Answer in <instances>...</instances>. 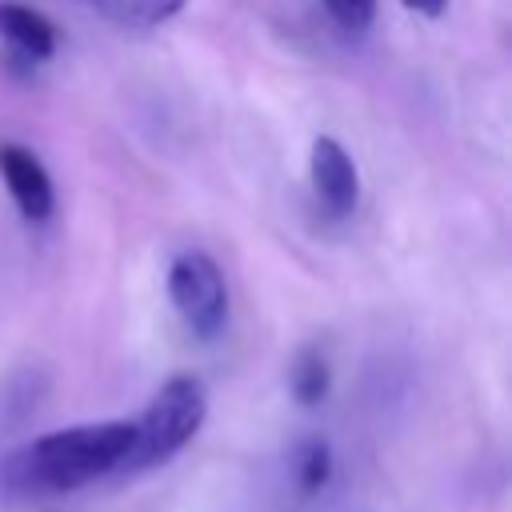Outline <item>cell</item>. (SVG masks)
<instances>
[{
  "label": "cell",
  "instance_id": "10",
  "mask_svg": "<svg viewBox=\"0 0 512 512\" xmlns=\"http://www.w3.org/2000/svg\"><path fill=\"white\" fill-rule=\"evenodd\" d=\"M320 4L332 16V24L348 36H360L376 16V0H320Z\"/></svg>",
  "mask_w": 512,
  "mask_h": 512
},
{
  "label": "cell",
  "instance_id": "4",
  "mask_svg": "<svg viewBox=\"0 0 512 512\" xmlns=\"http://www.w3.org/2000/svg\"><path fill=\"white\" fill-rule=\"evenodd\" d=\"M308 176H312V192H316V200L328 216H348L356 208V200H360L356 160L348 156V148L336 136H316L312 140Z\"/></svg>",
  "mask_w": 512,
  "mask_h": 512
},
{
  "label": "cell",
  "instance_id": "8",
  "mask_svg": "<svg viewBox=\"0 0 512 512\" xmlns=\"http://www.w3.org/2000/svg\"><path fill=\"white\" fill-rule=\"evenodd\" d=\"M92 4L124 28H156V24L172 20L188 0H92Z\"/></svg>",
  "mask_w": 512,
  "mask_h": 512
},
{
  "label": "cell",
  "instance_id": "7",
  "mask_svg": "<svg viewBox=\"0 0 512 512\" xmlns=\"http://www.w3.org/2000/svg\"><path fill=\"white\" fill-rule=\"evenodd\" d=\"M328 388H332V368H328L324 352L316 344H304L296 352L292 368H288V392H292V400L304 404V408H312V404H320L328 396Z\"/></svg>",
  "mask_w": 512,
  "mask_h": 512
},
{
  "label": "cell",
  "instance_id": "2",
  "mask_svg": "<svg viewBox=\"0 0 512 512\" xmlns=\"http://www.w3.org/2000/svg\"><path fill=\"white\" fill-rule=\"evenodd\" d=\"M208 416V388L200 376H168L156 396L148 400V408L140 412V420L132 424V448L124 456V464L116 468V476H140L152 472L160 464H168L204 424Z\"/></svg>",
  "mask_w": 512,
  "mask_h": 512
},
{
  "label": "cell",
  "instance_id": "6",
  "mask_svg": "<svg viewBox=\"0 0 512 512\" xmlns=\"http://www.w3.org/2000/svg\"><path fill=\"white\" fill-rule=\"evenodd\" d=\"M0 40H4L16 56H24L28 64H36V60H48V56L56 52L60 32H56V24H52L48 16H40L36 8L16 4V0H0Z\"/></svg>",
  "mask_w": 512,
  "mask_h": 512
},
{
  "label": "cell",
  "instance_id": "9",
  "mask_svg": "<svg viewBox=\"0 0 512 512\" xmlns=\"http://www.w3.org/2000/svg\"><path fill=\"white\" fill-rule=\"evenodd\" d=\"M292 476H296V488L304 496L328 488V480H332V448H328V440H304V444H296V452H292Z\"/></svg>",
  "mask_w": 512,
  "mask_h": 512
},
{
  "label": "cell",
  "instance_id": "5",
  "mask_svg": "<svg viewBox=\"0 0 512 512\" xmlns=\"http://www.w3.org/2000/svg\"><path fill=\"white\" fill-rule=\"evenodd\" d=\"M0 180H4L12 204L20 208L24 220L44 224L52 216L56 188H52V176L36 152H28L24 144H0Z\"/></svg>",
  "mask_w": 512,
  "mask_h": 512
},
{
  "label": "cell",
  "instance_id": "1",
  "mask_svg": "<svg viewBox=\"0 0 512 512\" xmlns=\"http://www.w3.org/2000/svg\"><path fill=\"white\" fill-rule=\"evenodd\" d=\"M132 448V420H92L44 432L0 464L8 496H64L104 476H116Z\"/></svg>",
  "mask_w": 512,
  "mask_h": 512
},
{
  "label": "cell",
  "instance_id": "3",
  "mask_svg": "<svg viewBox=\"0 0 512 512\" xmlns=\"http://www.w3.org/2000/svg\"><path fill=\"white\" fill-rule=\"evenodd\" d=\"M168 300L184 328L200 340L220 336V328L228 324V284L220 264L204 248H184L168 264Z\"/></svg>",
  "mask_w": 512,
  "mask_h": 512
},
{
  "label": "cell",
  "instance_id": "11",
  "mask_svg": "<svg viewBox=\"0 0 512 512\" xmlns=\"http://www.w3.org/2000/svg\"><path fill=\"white\" fill-rule=\"evenodd\" d=\"M408 12H416V16H428V20H436L440 12H444V4L448 0H400Z\"/></svg>",
  "mask_w": 512,
  "mask_h": 512
}]
</instances>
